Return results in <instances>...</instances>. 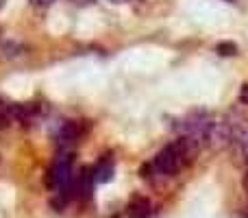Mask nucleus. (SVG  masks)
<instances>
[{
	"label": "nucleus",
	"instance_id": "nucleus-3",
	"mask_svg": "<svg viewBox=\"0 0 248 218\" xmlns=\"http://www.w3.org/2000/svg\"><path fill=\"white\" fill-rule=\"evenodd\" d=\"M150 214H153V203H150L148 197L137 194L128 201V216L131 218H148Z\"/></svg>",
	"mask_w": 248,
	"mask_h": 218
},
{
	"label": "nucleus",
	"instance_id": "nucleus-5",
	"mask_svg": "<svg viewBox=\"0 0 248 218\" xmlns=\"http://www.w3.org/2000/svg\"><path fill=\"white\" fill-rule=\"evenodd\" d=\"M11 122V103H4V101H0V129L9 127Z\"/></svg>",
	"mask_w": 248,
	"mask_h": 218
},
{
	"label": "nucleus",
	"instance_id": "nucleus-12",
	"mask_svg": "<svg viewBox=\"0 0 248 218\" xmlns=\"http://www.w3.org/2000/svg\"><path fill=\"white\" fill-rule=\"evenodd\" d=\"M109 2H113V4H124L126 0H109Z\"/></svg>",
	"mask_w": 248,
	"mask_h": 218
},
{
	"label": "nucleus",
	"instance_id": "nucleus-2",
	"mask_svg": "<svg viewBox=\"0 0 248 218\" xmlns=\"http://www.w3.org/2000/svg\"><path fill=\"white\" fill-rule=\"evenodd\" d=\"M83 135V129L78 122H74V120H68V122H63L59 129H57L55 133V144L59 146V149L68 151L70 146H74L78 140H81Z\"/></svg>",
	"mask_w": 248,
	"mask_h": 218
},
{
	"label": "nucleus",
	"instance_id": "nucleus-14",
	"mask_svg": "<svg viewBox=\"0 0 248 218\" xmlns=\"http://www.w3.org/2000/svg\"><path fill=\"white\" fill-rule=\"evenodd\" d=\"M227 2H235V0H227Z\"/></svg>",
	"mask_w": 248,
	"mask_h": 218
},
{
	"label": "nucleus",
	"instance_id": "nucleus-9",
	"mask_svg": "<svg viewBox=\"0 0 248 218\" xmlns=\"http://www.w3.org/2000/svg\"><path fill=\"white\" fill-rule=\"evenodd\" d=\"M240 103L242 105H248V83H244L240 90Z\"/></svg>",
	"mask_w": 248,
	"mask_h": 218
},
{
	"label": "nucleus",
	"instance_id": "nucleus-6",
	"mask_svg": "<svg viewBox=\"0 0 248 218\" xmlns=\"http://www.w3.org/2000/svg\"><path fill=\"white\" fill-rule=\"evenodd\" d=\"M22 52H24V46H22V44H16V42L2 44V55L4 57H20Z\"/></svg>",
	"mask_w": 248,
	"mask_h": 218
},
{
	"label": "nucleus",
	"instance_id": "nucleus-11",
	"mask_svg": "<svg viewBox=\"0 0 248 218\" xmlns=\"http://www.w3.org/2000/svg\"><path fill=\"white\" fill-rule=\"evenodd\" d=\"M244 190H246V194H248V172L244 175Z\"/></svg>",
	"mask_w": 248,
	"mask_h": 218
},
{
	"label": "nucleus",
	"instance_id": "nucleus-8",
	"mask_svg": "<svg viewBox=\"0 0 248 218\" xmlns=\"http://www.w3.org/2000/svg\"><path fill=\"white\" fill-rule=\"evenodd\" d=\"M240 146H242V157H244V162L248 164V131L240 137Z\"/></svg>",
	"mask_w": 248,
	"mask_h": 218
},
{
	"label": "nucleus",
	"instance_id": "nucleus-7",
	"mask_svg": "<svg viewBox=\"0 0 248 218\" xmlns=\"http://www.w3.org/2000/svg\"><path fill=\"white\" fill-rule=\"evenodd\" d=\"M216 52L222 57H233V55H237V46L233 42H220L216 46Z\"/></svg>",
	"mask_w": 248,
	"mask_h": 218
},
{
	"label": "nucleus",
	"instance_id": "nucleus-1",
	"mask_svg": "<svg viewBox=\"0 0 248 218\" xmlns=\"http://www.w3.org/2000/svg\"><path fill=\"white\" fill-rule=\"evenodd\" d=\"M198 149H201V144L196 140H192L187 135H181L179 140H174L166 149L159 151L153 162H148L141 168V177L148 181H155V184L163 179H170L181 168H185L187 164L194 162Z\"/></svg>",
	"mask_w": 248,
	"mask_h": 218
},
{
	"label": "nucleus",
	"instance_id": "nucleus-10",
	"mask_svg": "<svg viewBox=\"0 0 248 218\" xmlns=\"http://www.w3.org/2000/svg\"><path fill=\"white\" fill-rule=\"evenodd\" d=\"M31 2H33L35 7H48V4H52L55 0H31Z\"/></svg>",
	"mask_w": 248,
	"mask_h": 218
},
{
	"label": "nucleus",
	"instance_id": "nucleus-4",
	"mask_svg": "<svg viewBox=\"0 0 248 218\" xmlns=\"http://www.w3.org/2000/svg\"><path fill=\"white\" fill-rule=\"evenodd\" d=\"M92 172H94V181H98V184H107V181L113 177V162H111V157H105L103 162H98V166H96Z\"/></svg>",
	"mask_w": 248,
	"mask_h": 218
},
{
	"label": "nucleus",
	"instance_id": "nucleus-13",
	"mask_svg": "<svg viewBox=\"0 0 248 218\" xmlns=\"http://www.w3.org/2000/svg\"><path fill=\"white\" fill-rule=\"evenodd\" d=\"M72 2H77V4H85V2H90V0H72Z\"/></svg>",
	"mask_w": 248,
	"mask_h": 218
}]
</instances>
